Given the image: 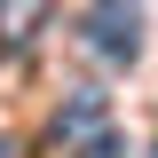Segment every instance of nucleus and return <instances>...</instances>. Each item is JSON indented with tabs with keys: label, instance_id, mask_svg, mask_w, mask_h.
Listing matches in <instances>:
<instances>
[{
	"label": "nucleus",
	"instance_id": "nucleus-6",
	"mask_svg": "<svg viewBox=\"0 0 158 158\" xmlns=\"http://www.w3.org/2000/svg\"><path fill=\"white\" fill-rule=\"evenodd\" d=\"M150 158H158V150H150Z\"/></svg>",
	"mask_w": 158,
	"mask_h": 158
},
{
	"label": "nucleus",
	"instance_id": "nucleus-4",
	"mask_svg": "<svg viewBox=\"0 0 158 158\" xmlns=\"http://www.w3.org/2000/svg\"><path fill=\"white\" fill-rule=\"evenodd\" d=\"M63 158H127V150H118L111 135H95V142H79V150H63Z\"/></svg>",
	"mask_w": 158,
	"mask_h": 158
},
{
	"label": "nucleus",
	"instance_id": "nucleus-5",
	"mask_svg": "<svg viewBox=\"0 0 158 158\" xmlns=\"http://www.w3.org/2000/svg\"><path fill=\"white\" fill-rule=\"evenodd\" d=\"M0 158H8V142H0Z\"/></svg>",
	"mask_w": 158,
	"mask_h": 158
},
{
	"label": "nucleus",
	"instance_id": "nucleus-1",
	"mask_svg": "<svg viewBox=\"0 0 158 158\" xmlns=\"http://www.w3.org/2000/svg\"><path fill=\"white\" fill-rule=\"evenodd\" d=\"M87 48L103 63H135L142 56V0H95L87 8Z\"/></svg>",
	"mask_w": 158,
	"mask_h": 158
},
{
	"label": "nucleus",
	"instance_id": "nucleus-2",
	"mask_svg": "<svg viewBox=\"0 0 158 158\" xmlns=\"http://www.w3.org/2000/svg\"><path fill=\"white\" fill-rule=\"evenodd\" d=\"M56 24V0H0V56H32Z\"/></svg>",
	"mask_w": 158,
	"mask_h": 158
},
{
	"label": "nucleus",
	"instance_id": "nucleus-3",
	"mask_svg": "<svg viewBox=\"0 0 158 158\" xmlns=\"http://www.w3.org/2000/svg\"><path fill=\"white\" fill-rule=\"evenodd\" d=\"M95 135H103V95L79 87V95L63 103V118H56V150H79V142H95Z\"/></svg>",
	"mask_w": 158,
	"mask_h": 158
}]
</instances>
